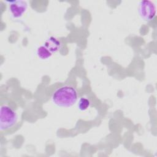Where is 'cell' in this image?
<instances>
[{"label": "cell", "instance_id": "obj_4", "mask_svg": "<svg viewBox=\"0 0 157 157\" xmlns=\"http://www.w3.org/2000/svg\"><path fill=\"white\" fill-rule=\"evenodd\" d=\"M9 3V10L13 18H20L26 12L28 4L25 1H7Z\"/></svg>", "mask_w": 157, "mask_h": 157}, {"label": "cell", "instance_id": "obj_1", "mask_svg": "<svg viewBox=\"0 0 157 157\" xmlns=\"http://www.w3.org/2000/svg\"><path fill=\"white\" fill-rule=\"evenodd\" d=\"M78 99L76 89L69 85L57 88L53 93L52 101L54 104L61 107H69L73 105Z\"/></svg>", "mask_w": 157, "mask_h": 157}, {"label": "cell", "instance_id": "obj_6", "mask_svg": "<svg viewBox=\"0 0 157 157\" xmlns=\"http://www.w3.org/2000/svg\"><path fill=\"white\" fill-rule=\"evenodd\" d=\"M36 53L37 56L43 60L50 58L52 55V53L44 45L37 48Z\"/></svg>", "mask_w": 157, "mask_h": 157}, {"label": "cell", "instance_id": "obj_5", "mask_svg": "<svg viewBox=\"0 0 157 157\" xmlns=\"http://www.w3.org/2000/svg\"><path fill=\"white\" fill-rule=\"evenodd\" d=\"M44 45L53 53L58 52L60 49L61 44L57 38L52 36L45 40Z\"/></svg>", "mask_w": 157, "mask_h": 157}, {"label": "cell", "instance_id": "obj_2", "mask_svg": "<svg viewBox=\"0 0 157 157\" xmlns=\"http://www.w3.org/2000/svg\"><path fill=\"white\" fill-rule=\"evenodd\" d=\"M17 121V115L8 105H1L0 109V129L6 130L14 126Z\"/></svg>", "mask_w": 157, "mask_h": 157}, {"label": "cell", "instance_id": "obj_3", "mask_svg": "<svg viewBox=\"0 0 157 157\" xmlns=\"http://www.w3.org/2000/svg\"><path fill=\"white\" fill-rule=\"evenodd\" d=\"M139 14L144 21H151L156 15V6L150 1H142L139 2Z\"/></svg>", "mask_w": 157, "mask_h": 157}, {"label": "cell", "instance_id": "obj_7", "mask_svg": "<svg viewBox=\"0 0 157 157\" xmlns=\"http://www.w3.org/2000/svg\"><path fill=\"white\" fill-rule=\"evenodd\" d=\"M90 105V101L86 98H81L78 103V109L81 111L86 110Z\"/></svg>", "mask_w": 157, "mask_h": 157}]
</instances>
